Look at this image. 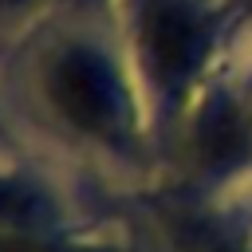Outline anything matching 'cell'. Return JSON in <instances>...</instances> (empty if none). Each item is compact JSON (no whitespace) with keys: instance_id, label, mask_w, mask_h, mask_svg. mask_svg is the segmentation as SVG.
Instances as JSON below:
<instances>
[{"instance_id":"obj_1","label":"cell","mask_w":252,"mask_h":252,"mask_svg":"<svg viewBox=\"0 0 252 252\" xmlns=\"http://www.w3.org/2000/svg\"><path fill=\"white\" fill-rule=\"evenodd\" d=\"M47 98L67 122H75L87 134H106L118 118L110 75L102 59L87 51H63L47 67Z\"/></svg>"},{"instance_id":"obj_2","label":"cell","mask_w":252,"mask_h":252,"mask_svg":"<svg viewBox=\"0 0 252 252\" xmlns=\"http://www.w3.org/2000/svg\"><path fill=\"white\" fill-rule=\"evenodd\" d=\"M142 47L150 55V67L165 83H177L197 67L205 51V24L185 0H146Z\"/></svg>"},{"instance_id":"obj_3","label":"cell","mask_w":252,"mask_h":252,"mask_svg":"<svg viewBox=\"0 0 252 252\" xmlns=\"http://www.w3.org/2000/svg\"><path fill=\"white\" fill-rule=\"evenodd\" d=\"M197 150L209 165H220V161H232L240 150H244V126L236 114L228 110H217L205 118V126L197 130Z\"/></svg>"},{"instance_id":"obj_4","label":"cell","mask_w":252,"mask_h":252,"mask_svg":"<svg viewBox=\"0 0 252 252\" xmlns=\"http://www.w3.org/2000/svg\"><path fill=\"white\" fill-rule=\"evenodd\" d=\"M0 252H55V248H47V244H39L32 236H4L0 240Z\"/></svg>"},{"instance_id":"obj_5","label":"cell","mask_w":252,"mask_h":252,"mask_svg":"<svg viewBox=\"0 0 252 252\" xmlns=\"http://www.w3.org/2000/svg\"><path fill=\"white\" fill-rule=\"evenodd\" d=\"M12 4H20V0H0V8H12Z\"/></svg>"}]
</instances>
